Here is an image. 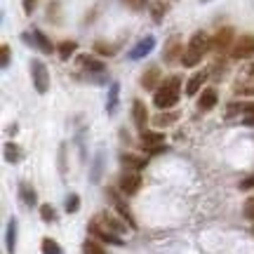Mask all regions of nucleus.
<instances>
[{"label": "nucleus", "mask_w": 254, "mask_h": 254, "mask_svg": "<svg viewBox=\"0 0 254 254\" xmlns=\"http://www.w3.org/2000/svg\"><path fill=\"white\" fill-rule=\"evenodd\" d=\"M5 245H7V252L14 254V247H17V219L12 217L7 224V238H5Z\"/></svg>", "instance_id": "20"}, {"label": "nucleus", "mask_w": 254, "mask_h": 254, "mask_svg": "<svg viewBox=\"0 0 254 254\" xmlns=\"http://www.w3.org/2000/svg\"><path fill=\"white\" fill-rule=\"evenodd\" d=\"M153 47H155V38L153 36H146L144 40H139V43L129 50V55H127V57H129L132 62H139V59H144L146 55H151V52H153Z\"/></svg>", "instance_id": "10"}, {"label": "nucleus", "mask_w": 254, "mask_h": 254, "mask_svg": "<svg viewBox=\"0 0 254 254\" xmlns=\"http://www.w3.org/2000/svg\"><path fill=\"white\" fill-rule=\"evenodd\" d=\"M109 198H111V202H113V207L118 209L120 219H125L127 226H129V228H134V226H136V224H134V217H132L129 207L125 205V200H123V198L118 195V193H116V189H109Z\"/></svg>", "instance_id": "8"}, {"label": "nucleus", "mask_w": 254, "mask_h": 254, "mask_svg": "<svg viewBox=\"0 0 254 254\" xmlns=\"http://www.w3.org/2000/svg\"><path fill=\"white\" fill-rule=\"evenodd\" d=\"M120 190L125 193V195H134L139 186H141V177L139 172H132V170H125V172L120 174V182H118Z\"/></svg>", "instance_id": "6"}, {"label": "nucleus", "mask_w": 254, "mask_h": 254, "mask_svg": "<svg viewBox=\"0 0 254 254\" xmlns=\"http://www.w3.org/2000/svg\"><path fill=\"white\" fill-rule=\"evenodd\" d=\"M120 163L125 165L127 170H132V172H139V170H144V167H146V160H144V158L132 155V153H123V155H120Z\"/></svg>", "instance_id": "18"}, {"label": "nucleus", "mask_w": 254, "mask_h": 254, "mask_svg": "<svg viewBox=\"0 0 254 254\" xmlns=\"http://www.w3.org/2000/svg\"><path fill=\"white\" fill-rule=\"evenodd\" d=\"M43 254H64V250L59 247L57 240H52V238H43Z\"/></svg>", "instance_id": "23"}, {"label": "nucleus", "mask_w": 254, "mask_h": 254, "mask_svg": "<svg viewBox=\"0 0 254 254\" xmlns=\"http://www.w3.org/2000/svg\"><path fill=\"white\" fill-rule=\"evenodd\" d=\"M116 50H118L116 45H106V43H97V45H94V52H97V55H104V57H113Z\"/></svg>", "instance_id": "30"}, {"label": "nucleus", "mask_w": 254, "mask_h": 254, "mask_svg": "<svg viewBox=\"0 0 254 254\" xmlns=\"http://www.w3.org/2000/svg\"><path fill=\"white\" fill-rule=\"evenodd\" d=\"M33 5H36V0H24V9H26V12H31Z\"/></svg>", "instance_id": "38"}, {"label": "nucleus", "mask_w": 254, "mask_h": 254, "mask_svg": "<svg viewBox=\"0 0 254 254\" xmlns=\"http://www.w3.org/2000/svg\"><path fill=\"white\" fill-rule=\"evenodd\" d=\"M90 233H92V236H97L99 240H106V243H111V245H123L120 236L111 233L109 228H104L99 221H94V219H92V224H90Z\"/></svg>", "instance_id": "12"}, {"label": "nucleus", "mask_w": 254, "mask_h": 254, "mask_svg": "<svg viewBox=\"0 0 254 254\" xmlns=\"http://www.w3.org/2000/svg\"><path fill=\"white\" fill-rule=\"evenodd\" d=\"M94 221H99L101 226H104V228H109L111 233H116V236L125 231V224H123V221H118L116 217H111L109 212H104V214H99V217H94Z\"/></svg>", "instance_id": "14"}, {"label": "nucleus", "mask_w": 254, "mask_h": 254, "mask_svg": "<svg viewBox=\"0 0 254 254\" xmlns=\"http://www.w3.org/2000/svg\"><path fill=\"white\" fill-rule=\"evenodd\" d=\"M24 40H33V45H36L38 50L47 52V55H50V52H55V45L50 43V38H47L43 31H38V28H33V31H31V38L24 36Z\"/></svg>", "instance_id": "13"}, {"label": "nucleus", "mask_w": 254, "mask_h": 254, "mask_svg": "<svg viewBox=\"0 0 254 254\" xmlns=\"http://www.w3.org/2000/svg\"><path fill=\"white\" fill-rule=\"evenodd\" d=\"M82 254H106V250L97 240H85L82 243Z\"/></svg>", "instance_id": "25"}, {"label": "nucleus", "mask_w": 254, "mask_h": 254, "mask_svg": "<svg viewBox=\"0 0 254 254\" xmlns=\"http://www.w3.org/2000/svg\"><path fill=\"white\" fill-rule=\"evenodd\" d=\"M252 55H254V36L245 33V36H240L233 43V57L236 59H250Z\"/></svg>", "instance_id": "5"}, {"label": "nucleus", "mask_w": 254, "mask_h": 254, "mask_svg": "<svg viewBox=\"0 0 254 254\" xmlns=\"http://www.w3.org/2000/svg\"><path fill=\"white\" fill-rule=\"evenodd\" d=\"M141 144H144V148L146 151H151V153L165 151V134L163 132H151V129H144V132H141Z\"/></svg>", "instance_id": "7"}, {"label": "nucleus", "mask_w": 254, "mask_h": 254, "mask_svg": "<svg viewBox=\"0 0 254 254\" xmlns=\"http://www.w3.org/2000/svg\"><path fill=\"white\" fill-rule=\"evenodd\" d=\"M179 87H182V82H179V78H167V80L155 90L153 94V104L158 106L160 111H167L172 109L174 104H177V99H179Z\"/></svg>", "instance_id": "2"}, {"label": "nucleus", "mask_w": 254, "mask_h": 254, "mask_svg": "<svg viewBox=\"0 0 254 254\" xmlns=\"http://www.w3.org/2000/svg\"><path fill=\"white\" fill-rule=\"evenodd\" d=\"M184 45H182V40L179 38H172L170 43H167V47H165V62L167 64H177V62H182L184 59Z\"/></svg>", "instance_id": "11"}, {"label": "nucleus", "mask_w": 254, "mask_h": 254, "mask_svg": "<svg viewBox=\"0 0 254 254\" xmlns=\"http://www.w3.org/2000/svg\"><path fill=\"white\" fill-rule=\"evenodd\" d=\"M252 233H254V226H252Z\"/></svg>", "instance_id": "39"}, {"label": "nucleus", "mask_w": 254, "mask_h": 254, "mask_svg": "<svg viewBox=\"0 0 254 254\" xmlns=\"http://www.w3.org/2000/svg\"><path fill=\"white\" fill-rule=\"evenodd\" d=\"M116 104H118V82H113L109 90V104H106L109 113H116Z\"/></svg>", "instance_id": "27"}, {"label": "nucleus", "mask_w": 254, "mask_h": 254, "mask_svg": "<svg viewBox=\"0 0 254 254\" xmlns=\"http://www.w3.org/2000/svg\"><path fill=\"white\" fill-rule=\"evenodd\" d=\"M132 118H134V125L139 127L141 132H144L146 123H148V113H146V106L139 99L132 101Z\"/></svg>", "instance_id": "15"}, {"label": "nucleus", "mask_w": 254, "mask_h": 254, "mask_svg": "<svg viewBox=\"0 0 254 254\" xmlns=\"http://www.w3.org/2000/svg\"><path fill=\"white\" fill-rule=\"evenodd\" d=\"M31 75H33V85H36V90L40 94H45L50 90V71H47V66L40 59H33L31 62Z\"/></svg>", "instance_id": "3"}, {"label": "nucleus", "mask_w": 254, "mask_h": 254, "mask_svg": "<svg viewBox=\"0 0 254 254\" xmlns=\"http://www.w3.org/2000/svg\"><path fill=\"white\" fill-rule=\"evenodd\" d=\"M243 111H245V118H243V123H245L247 127H254V104H252V106H243Z\"/></svg>", "instance_id": "34"}, {"label": "nucleus", "mask_w": 254, "mask_h": 254, "mask_svg": "<svg viewBox=\"0 0 254 254\" xmlns=\"http://www.w3.org/2000/svg\"><path fill=\"white\" fill-rule=\"evenodd\" d=\"M75 50H78V43H73V40H64L62 45H59V57H62V59H68V57H73Z\"/></svg>", "instance_id": "24"}, {"label": "nucleus", "mask_w": 254, "mask_h": 254, "mask_svg": "<svg viewBox=\"0 0 254 254\" xmlns=\"http://www.w3.org/2000/svg\"><path fill=\"white\" fill-rule=\"evenodd\" d=\"M0 66H2V68H7L9 66V45L0 47Z\"/></svg>", "instance_id": "35"}, {"label": "nucleus", "mask_w": 254, "mask_h": 254, "mask_svg": "<svg viewBox=\"0 0 254 254\" xmlns=\"http://www.w3.org/2000/svg\"><path fill=\"white\" fill-rule=\"evenodd\" d=\"M233 28L231 26H224V28H219L217 31V36L212 38V50L214 52H224V50H228L231 47V43H233Z\"/></svg>", "instance_id": "9"}, {"label": "nucleus", "mask_w": 254, "mask_h": 254, "mask_svg": "<svg viewBox=\"0 0 254 254\" xmlns=\"http://www.w3.org/2000/svg\"><path fill=\"white\" fill-rule=\"evenodd\" d=\"M207 78H209L207 71H198V73H195V75H193V78L189 80V85H186V94H189V97H195V94L200 92V87L205 85V80H207Z\"/></svg>", "instance_id": "17"}, {"label": "nucleus", "mask_w": 254, "mask_h": 254, "mask_svg": "<svg viewBox=\"0 0 254 254\" xmlns=\"http://www.w3.org/2000/svg\"><path fill=\"white\" fill-rule=\"evenodd\" d=\"M158 82H160V68H158V66H151V68L141 75V85H144L146 90H153L155 92L158 87H160Z\"/></svg>", "instance_id": "16"}, {"label": "nucleus", "mask_w": 254, "mask_h": 254, "mask_svg": "<svg viewBox=\"0 0 254 254\" xmlns=\"http://www.w3.org/2000/svg\"><path fill=\"white\" fill-rule=\"evenodd\" d=\"M151 12H153V21L155 24H160L165 19V12H167V5L165 2H155L153 7H151Z\"/></svg>", "instance_id": "29"}, {"label": "nucleus", "mask_w": 254, "mask_h": 254, "mask_svg": "<svg viewBox=\"0 0 254 254\" xmlns=\"http://www.w3.org/2000/svg\"><path fill=\"white\" fill-rule=\"evenodd\" d=\"M233 92H236V94H254V64H250L245 71L236 78Z\"/></svg>", "instance_id": "4"}, {"label": "nucleus", "mask_w": 254, "mask_h": 254, "mask_svg": "<svg viewBox=\"0 0 254 254\" xmlns=\"http://www.w3.org/2000/svg\"><path fill=\"white\" fill-rule=\"evenodd\" d=\"M40 217H43V221H47V224H50V221H55L57 219L55 207H52V205H43V207H40Z\"/></svg>", "instance_id": "32"}, {"label": "nucleus", "mask_w": 254, "mask_h": 254, "mask_svg": "<svg viewBox=\"0 0 254 254\" xmlns=\"http://www.w3.org/2000/svg\"><path fill=\"white\" fill-rule=\"evenodd\" d=\"M80 66H85V68H90L92 73H101V71H106V68H104V64H101V62H94V59H90V57H80Z\"/></svg>", "instance_id": "26"}, {"label": "nucleus", "mask_w": 254, "mask_h": 254, "mask_svg": "<svg viewBox=\"0 0 254 254\" xmlns=\"http://www.w3.org/2000/svg\"><path fill=\"white\" fill-rule=\"evenodd\" d=\"M245 217H247V219H252V221H254V195L245 202Z\"/></svg>", "instance_id": "36"}, {"label": "nucleus", "mask_w": 254, "mask_h": 254, "mask_svg": "<svg viewBox=\"0 0 254 254\" xmlns=\"http://www.w3.org/2000/svg\"><path fill=\"white\" fill-rule=\"evenodd\" d=\"M214 104H217V92L212 90V87L202 90V94H200V99H198V109L209 111V109H214Z\"/></svg>", "instance_id": "19"}, {"label": "nucleus", "mask_w": 254, "mask_h": 254, "mask_svg": "<svg viewBox=\"0 0 254 254\" xmlns=\"http://www.w3.org/2000/svg\"><path fill=\"white\" fill-rule=\"evenodd\" d=\"M78 209H80V198H78L75 193H71V195L66 198V212L73 214V212H78Z\"/></svg>", "instance_id": "31"}, {"label": "nucleus", "mask_w": 254, "mask_h": 254, "mask_svg": "<svg viewBox=\"0 0 254 254\" xmlns=\"http://www.w3.org/2000/svg\"><path fill=\"white\" fill-rule=\"evenodd\" d=\"M129 9H134V12H141V9L148 5V0H123Z\"/></svg>", "instance_id": "33"}, {"label": "nucleus", "mask_w": 254, "mask_h": 254, "mask_svg": "<svg viewBox=\"0 0 254 254\" xmlns=\"http://www.w3.org/2000/svg\"><path fill=\"white\" fill-rule=\"evenodd\" d=\"M209 50H212V38H209L207 33L198 31V33H193V38H190L189 47H186V52H184L182 64L184 66H195Z\"/></svg>", "instance_id": "1"}, {"label": "nucleus", "mask_w": 254, "mask_h": 254, "mask_svg": "<svg viewBox=\"0 0 254 254\" xmlns=\"http://www.w3.org/2000/svg\"><path fill=\"white\" fill-rule=\"evenodd\" d=\"M240 189H243V190H250V189H254V174H252V177H247L245 182L240 184Z\"/></svg>", "instance_id": "37"}, {"label": "nucleus", "mask_w": 254, "mask_h": 254, "mask_svg": "<svg viewBox=\"0 0 254 254\" xmlns=\"http://www.w3.org/2000/svg\"><path fill=\"white\" fill-rule=\"evenodd\" d=\"M19 195H21V200H24V205H28V207H33V205L38 202L36 190L31 189L28 184H19Z\"/></svg>", "instance_id": "21"}, {"label": "nucleus", "mask_w": 254, "mask_h": 254, "mask_svg": "<svg viewBox=\"0 0 254 254\" xmlns=\"http://www.w3.org/2000/svg\"><path fill=\"white\" fill-rule=\"evenodd\" d=\"M174 120H177V113H160V116H155L153 118V125L155 127H165V125H172Z\"/></svg>", "instance_id": "28"}, {"label": "nucleus", "mask_w": 254, "mask_h": 254, "mask_svg": "<svg viewBox=\"0 0 254 254\" xmlns=\"http://www.w3.org/2000/svg\"><path fill=\"white\" fill-rule=\"evenodd\" d=\"M5 160L7 163H19L21 160V151L17 144H5Z\"/></svg>", "instance_id": "22"}]
</instances>
